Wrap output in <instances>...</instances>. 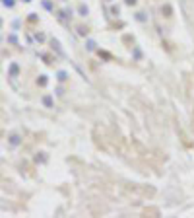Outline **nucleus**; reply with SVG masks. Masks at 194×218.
I'll use <instances>...</instances> for the list:
<instances>
[{
	"mask_svg": "<svg viewBox=\"0 0 194 218\" xmlns=\"http://www.w3.org/2000/svg\"><path fill=\"white\" fill-rule=\"evenodd\" d=\"M14 4V0H4V6H12Z\"/></svg>",
	"mask_w": 194,
	"mask_h": 218,
	"instance_id": "1",
	"label": "nucleus"
}]
</instances>
